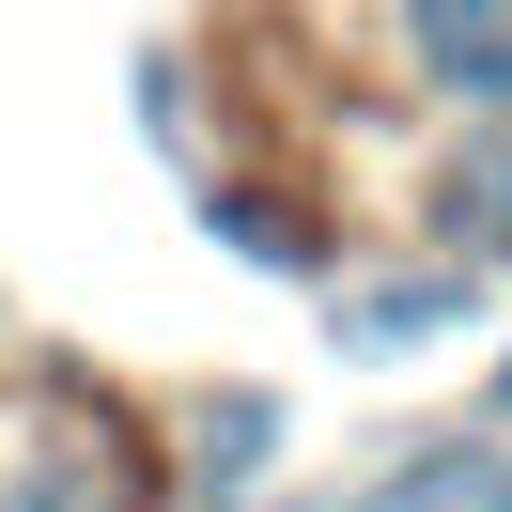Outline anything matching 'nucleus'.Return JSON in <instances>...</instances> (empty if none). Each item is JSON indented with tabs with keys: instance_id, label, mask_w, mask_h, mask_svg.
<instances>
[{
	"instance_id": "nucleus-1",
	"label": "nucleus",
	"mask_w": 512,
	"mask_h": 512,
	"mask_svg": "<svg viewBox=\"0 0 512 512\" xmlns=\"http://www.w3.org/2000/svg\"><path fill=\"white\" fill-rule=\"evenodd\" d=\"M404 47L435 94L466 109H512V0H404Z\"/></svg>"
},
{
	"instance_id": "nucleus-5",
	"label": "nucleus",
	"mask_w": 512,
	"mask_h": 512,
	"mask_svg": "<svg viewBox=\"0 0 512 512\" xmlns=\"http://www.w3.org/2000/svg\"><path fill=\"white\" fill-rule=\"evenodd\" d=\"M435 326H466V264H450V280H388V295H357L342 342H357V357H388V342H435Z\"/></svg>"
},
{
	"instance_id": "nucleus-6",
	"label": "nucleus",
	"mask_w": 512,
	"mask_h": 512,
	"mask_svg": "<svg viewBox=\"0 0 512 512\" xmlns=\"http://www.w3.org/2000/svg\"><path fill=\"white\" fill-rule=\"evenodd\" d=\"M264 450H280V419H264V404H218V419H202V481H249Z\"/></svg>"
},
{
	"instance_id": "nucleus-4",
	"label": "nucleus",
	"mask_w": 512,
	"mask_h": 512,
	"mask_svg": "<svg viewBox=\"0 0 512 512\" xmlns=\"http://www.w3.org/2000/svg\"><path fill=\"white\" fill-rule=\"evenodd\" d=\"M0 512H140V481H125V450H47L0 481Z\"/></svg>"
},
{
	"instance_id": "nucleus-7",
	"label": "nucleus",
	"mask_w": 512,
	"mask_h": 512,
	"mask_svg": "<svg viewBox=\"0 0 512 512\" xmlns=\"http://www.w3.org/2000/svg\"><path fill=\"white\" fill-rule=\"evenodd\" d=\"M497 419H512V373H497Z\"/></svg>"
},
{
	"instance_id": "nucleus-2",
	"label": "nucleus",
	"mask_w": 512,
	"mask_h": 512,
	"mask_svg": "<svg viewBox=\"0 0 512 512\" xmlns=\"http://www.w3.org/2000/svg\"><path fill=\"white\" fill-rule=\"evenodd\" d=\"M435 233H450V264H512V125H466V140H450Z\"/></svg>"
},
{
	"instance_id": "nucleus-3",
	"label": "nucleus",
	"mask_w": 512,
	"mask_h": 512,
	"mask_svg": "<svg viewBox=\"0 0 512 512\" xmlns=\"http://www.w3.org/2000/svg\"><path fill=\"white\" fill-rule=\"evenodd\" d=\"M497 481H512V450H497V435H435L419 466H388V497H373V512H497Z\"/></svg>"
}]
</instances>
